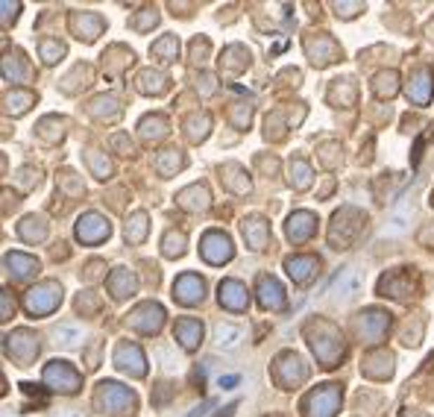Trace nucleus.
<instances>
[{
  "label": "nucleus",
  "instance_id": "11",
  "mask_svg": "<svg viewBox=\"0 0 434 417\" xmlns=\"http://www.w3.org/2000/svg\"><path fill=\"white\" fill-rule=\"evenodd\" d=\"M355 282H358L355 268H343L341 276L335 279V286L329 288V294H331V297H349V294H353V288H355Z\"/></svg>",
  "mask_w": 434,
  "mask_h": 417
},
{
  "label": "nucleus",
  "instance_id": "2",
  "mask_svg": "<svg viewBox=\"0 0 434 417\" xmlns=\"http://www.w3.org/2000/svg\"><path fill=\"white\" fill-rule=\"evenodd\" d=\"M59 300H62V288H56V286H41V288H32L27 294V309L32 314H41V312L53 309Z\"/></svg>",
  "mask_w": 434,
  "mask_h": 417
},
{
  "label": "nucleus",
  "instance_id": "5",
  "mask_svg": "<svg viewBox=\"0 0 434 417\" xmlns=\"http://www.w3.org/2000/svg\"><path fill=\"white\" fill-rule=\"evenodd\" d=\"M109 236V224L100 218V214H86L77 226V238L79 241H100Z\"/></svg>",
  "mask_w": 434,
  "mask_h": 417
},
{
  "label": "nucleus",
  "instance_id": "17",
  "mask_svg": "<svg viewBox=\"0 0 434 417\" xmlns=\"http://www.w3.org/2000/svg\"><path fill=\"white\" fill-rule=\"evenodd\" d=\"M261 303L264 306H282V288L276 279H261Z\"/></svg>",
  "mask_w": 434,
  "mask_h": 417
},
{
  "label": "nucleus",
  "instance_id": "19",
  "mask_svg": "<svg viewBox=\"0 0 434 417\" xmlns=\"http://www.w3.org/2000/svg\"><path fill=\"white\" fill-rule=\"evenodd\" d=\"M144 232H147V214L138 212L136 218H132V224H126V238L129 241H141Z\"/></svg>",
  "mask_w": 434,
  "mask_h": 417
},
{
  "label": "nucleus",
  "instance_id": "22",
  "mask_svg": "<svg viewBox=\"0 0 434 417\" xmlns=\"http://www.w3.org/2000/svg\"><path fill=\"white\" fill-rule=\"evenodd\" d=\"M41 50H44V62H56V56H62V53H65V47H62V44H56V41H44V44H41Z\"/></svg>",
  "mask_w": 434,
  "mask_h": 417
},
{
  "label": "nucleus",
  "instance_id": "20",
  "mask_svg": "<svg viewBox=\"0 0 434 417\" xmlns=\"http://www.w3.org/2000/svg\"><path fill=\"white\" fill-rule=\"evenodd\" d=\"M411 94L420 100V103H426V100H428V71H420V74H416L414 86H411Z\"/></svg>",
  "mask_w": 434,
  "mask_h": 417
},
{
  "label": "nucleus",
  "instance_id": "7",
  "mask_svg": "<svg viewBox=\"0 0 434 417\" xmlns=\"http://www.w3.org/2000/svg\"><path fill=\"white\" fill-rule=\"evenodd\" d=\"M176 297L182 300V303H197V300H203V279H197V276H179L176 279V286H173Z\"/></svg>",
  "mask_w": 434,
  "mask_h": 417
},
{
  "label": "nucleus",
  "instance_id": "12",
  "mask_svg": "<svg viewBox=\"0 0 434 417\" xmlns=\"http://www.w3.org/2000/svg\"><path fill=\"white\" fill-rule=\"evenodd\" d=\"M47 382H65V388L68 391H77V376L68 371V364L65 361H53L47 368Z\"/></svg>",
  "mask_w": 434,
  "mask_h": 417
},
{
  "label": "nucleus",
  "instance_id": "13",
  "mask_svg": "<svg viewBox=\"0 0 434 417\" xmlns=\"http://www.w3.org/2000/svg\"><path fill=\"white\" fill-rule=\"evenodd\" d=\"M6 264H9V268H15V276H18V279H27V276H32L39 271V262L29 259V256H21V253H12L6 259Z\"/></svg>",
  "mask_w": 434,
  "mask_h": 417
},
{
  "label": "nucleus",
  "instance_id": "18",
  "mask_svg": "<svg viewBox=\"0 0 434 417\" xmlns=\"http://www.w3.org/2000/svg\"><path fill=\"white\" fill-rule=\"evenodd\" d=\"M308 268H317L314 259H288V274H291L294 279H299V282H305V279L311 276Z\"/></svg>",
  "mask_w": 434,
  "mask_h": 417
},
{
  "label": "nucleus",
  "instance_id": "15",
  "mask_svg": "<svg viewBox=\"0 0 434 417\" xmlns=\"http://www.w3.org/2000/svg\"><path fill=\"white\" fill-rule=\"evenodd\" d=\"M53 338H56V344H62V347H74V344L82 341V329H79L77 323H59V326L53 329Z\"/></svg>",
  "mask_w": 434,
  "mask_h": 417
},
{
  "label": "nucleus",
  "instance_id": "8",
  "mask_svg": "<svg viewBox=\"0 0 434 417\" xmlns=\"http://www.w3.org/2000/svg\"><path fill=\"white\" fill-rule=\"evenodd\" d=\"M411 212H414V200H411V191H405L402 197H399V206H396L393 218H390L388 232H402V229H405V224L411 221Z\"/></svg>",
  "mask_w": 434,
  "mask_h": 417
},
{
  "label": "nucleus",
  "instance_id": "3",
  "mask_svg": "<svg viewBox=\"0 0 434 417\" xmlns=\"http://www.w3.org/2000/svg\"><path fill=\"white\" fill-rule=\"evenodd\" d=\"M203 256L214 264L229 262L232 259V241L223 236V232H209L206 241H203Z\"/></svg>",
  "mask_w": 434,
  "mask_h": 417
},
{
  "label": "nucleus",
  "instance_id": "10",
  "mask_svg": "<svg viewBox=\"0 0 434 417\" xmlns=\"http://www.w3.org/2000/svg\"><path fill=\"white\" fill-rule=\"evenodd\" d=\"M221 303H226L229 309H244L246 306V294L238 282H223L221 286Z\"/></svg>",
  "mask_w": 434,
  "mask_h": 417
},
{
  "label": "nucleus",
  "instance_id": "1",
  "mask_svg": "<svg viewBox=\"0 0 434 417\" xmlns=\"http://www.w3.org/2000/svg\"><path fill=\"white\" fill-rule=\"evenodd\" d=\"M97 406L106 409L109 414H126L136 409V397H132L126 388L114 385V382H103L100 385V394H97Z\"/></svg>",
  "mask_w": 434,
  "mask_h": 417
},
{
  "label": "nucleus",
  "instance_id": "9",
  "mask_svg": "<svg viewBox=\"0 0 434 417\" xmlns=\"http://www.w3.org/2000/svg\"><path fill=\"white\" fill-rule=\"evenodd\" d=\"M176 335H179L182 347H185V349H194L197 341H199V335H203V326H199L197 321H179V323H176Z\"/></svg>",
  "mask_w": 434,
  "mask_h": 417
},
{
  "label": "nucleus",
  "instance_id": "21",
  "mask_svg": "<svg viewBox=\"0 0 434 417\" xmlns=\"http://www.w3.org/2000/svg\"><path fill=\"white\" fill-rule=\"evenodd\" d=\"M182 250H185V236H171L164 238V253L168 256H182Z\"/></svg>",
  "mask_w": 434,
  "mask_h": 417
},
{
  "label": "nucleus",
  "instance_id": "14",
  "mask_svg": "<svg viewBox=\"0 0 434 417\" xmlns=\"http://www.w3.org/2000/svg\"><path fill=\"white\" fill-rule=\"evenodd\" d=\"M244 236L249 238L253 250H264V238H267V226L261 218H253V221H244Z\"/></svg>",
  "mask_w": 434,
  "mask_h": 417
},
{
  "label": "nucleus",
  "instance_id": "16",
  "mask_svg": "<svg viewBox=\"0 0 434 417\" xmlns=\"http://www.w3.org/2000/svg\"><path fill=\"white\" fill-rule=\"evenodd\" d=\"M311 214H305V212H299V214H294V218H291V224H288V236L291 238H308L311 236Z\"/></svg>",
  "mask_w": 434,
  "mask_h": 417
},
{
  "label": "nucleus",
  "instance_id": "4",
  "mask_svg": "<svg viewBox=\"0 0 434 417\" xmlns=\"http://www.w3.org/2000/svg\"><path fill=\"white\" fill-rule=\"evenodd\" d=\"M305 409L308 411L311 409H320V417H331V414L338 411V385H323L317 394H311Z\"/></svg>",
  "mask_w": 434,
  "mask_h": 417
},
{
  "label": "nucleus",
  "instance_id": "6",
  "mask_svg": "<svg viewBox=\"0 0 434 417\" xmlns=\"http://www.w3.org/2000/svg\"><path fill=\"white\" fill-rule=\"evenodd\" d=\"M244 341V332H241V326H235V323H221L214 329V347L217 349H238V344Z\"/></svg>",
  "mask_w": 434,
  "mask_h": 417
}]
</instances>
